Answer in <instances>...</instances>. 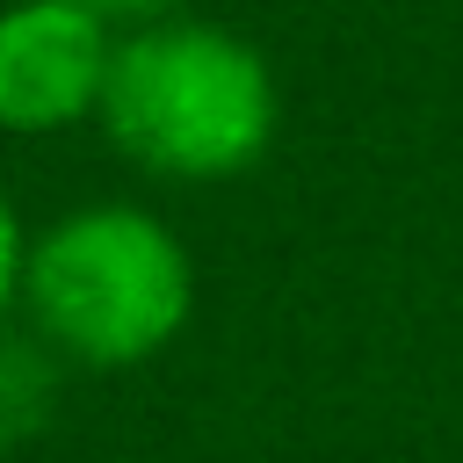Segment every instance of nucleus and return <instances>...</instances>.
I'll return each mask as SVG.
<instances>
[{"mask_svg":"<svg viewBox=\"0 0 463 463\" xmlns=\"http://www.w3.org/2000/svg\"><path fill=\"white\" fill-rule=\"evenodd\" d=\"M80 7H94V14L109 22V14H166V7H181V0H80Z\"/></svg>","mask_w":463,"mask_h":463,"instance_id":"6","label":"nucleus"},{"mask_svg":"<svg viewBox=\"0 0 463 463\" xmlns=\"http://www.w3.org/2000/svg\"><path fill=\"white\" fill-rule=\"evenodd\" d=\"M51 362L29 347V340H0V441L29 434L51 420Z\"/></svg>","mask_w":463,"mask_h":463,"instance_id":"4","label":"nucleus"},{"mask_svg":"<svg viewBox=\"0 0 463 463\" xmlns=\"http://www.w3.org/2000/svg\"><path fill=\"white\" fill-rule=\"evenodd\" d=\"M22 297L43 326V340H58L80 362L123 369L159 354L188 304H195V275L181 239L130 210V203H101V210H72L58 217L22 268Z\"/></svg>","mask_w":463,"mask_h":463,"instance_id":"2","label":"nucleus"},{"mask_svg":"<svg viewBox=\"0 0 463 463\" xmlns=\"http://www.w3.org/2000/svg\"><path fill=\"white\" fill-rule=\"evenodd\" d=\"M109 137L181 181H224L275 137V80L260 51L210 22H152L109 58L101 87Z\"/></svg>","mask_w":463,"mask_h":463,"instance_id":"1","label":"nucleus"},{"mask_svg":"<svg viewBox=\"0 0 463 463\" xmlns=\"http://www.w3.org/2000/svg\"><path fill=\"white\" fill-rule=\"evenodd\" d=\"M22 268H29V246H22V224H14V210L0 195V311L22 297Z\"/></svg>","mask_w":463,"mask_h":463,"instance_id":"5","label":"nucleus"},{"mask_svg":"<svg viewBox=\"0 0 463 463\" xmlns=\"http://www.w3.org/2000/svg\"><path fill=\"white\" fill-rule=\"evenodd\" d=\"M109 22L80 0H22L0 14V123L7 130H65L101 109L109 87Z\"/></svg>","mask_w":463,"mask_h":463,"instance_id":"3","label":"nucleus"}]
</instances>
